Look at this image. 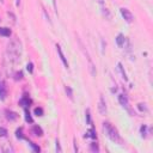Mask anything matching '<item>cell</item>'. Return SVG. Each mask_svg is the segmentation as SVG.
Listing matches in <instances>:
<instances>
[{"mask_svg":"<svg viewBox=\"0 0 153 153\" xmlns=\"http://www.w3.org/2000/svg\"><path fill=\"white\" fill-rule=\"evenodd\" d=\"M22 53H23V48H22V43L18 38H12L8 44H7V59L10 60V62L12 63H18L20 61L22 57Z\"/></svg>","mask_w":153,"mask_h":153,"instance_id":"obj_1","label":"cell"},{"mask_svg":"<svg viewBox=\"0 0 153 153\" xmlns=\"http://www.w3.org/2000/svg\"><path fill=\"white\" fill-rule=\"evenodd\" d=\"M103 130H104L105 136H108L112 142L118 143V145L122 143V137H121V135L118 134V130H117L110 122H104V123H103Z\"/></svg>","mask_w":153,"mask_h":153,"instance_id":"obj_2","label":"cell"},{"mask_svg":"<svg viewBox=\"0 0 153 153\" xmlns=\"http://www.w3.org/2000/svg\"><path fill=\"white\" fill-rule=\"evenodd\" d=\"M121 14H122V17L124 18V20H126L127 23H131V22H133V14L130 13V11H129L128 8L122 7V8H121Z\"/></svg>","mask_w":153,"mask_h":153,"instance_id":"obj_3","label":"cell"},{"mask_svg":"<svg viewBox=\"0 0 153 153\" xmlns=\"http://www.w3.org/2000/svg\"><path fill=\"white\" fill-rule=\"evenodd\" d=\"M98 111H99V114H102V115H105V114H106V103H105L103 96L99 97V102H98Z\"/></svg>","mask_w":153,"mask_h":153,"instance_id":"obj_4","label":"cell"},{"mask_svg":"<svg viewBox=\"0 0 153 153\" xmlns=\"http://www.w3.org/2000/svg\"><path fill=\"white\" fill-rule=\"evenodd\" d=\"M7 96V87L4 81H0V100H5Z\"/></svg>","mask_w":153,"mask_h":153,"instance_id":"obj_5","label":"cell"},{"mask_svg":"<svg viewBox=\"0 0 153 153\" xmlns=\"http://www.w3.org/2000/svg\"><path fill=\"white\" fill-rule=\"evenodd\" d=\"M56 50H57V54H59V56H60L62 63L65 65L66 68H68V61L66 60V57H65V55H63V53H62V50H61V47H60L59 44H56Z\"/></svg>","mask_w":153,"mask_h":153,"instance_id":"obj_6","label":"cell"},{"mask_svg":"<svg viewBox=\"0 0 153 153\" xmlns=\"http://www.w3.org/2000/svg\"><path fill=\"white\" fill-rule=\"evenodd\" d=\"M31 133H32L33 135H36V136H43V130H42V128L38 127V126H33L32 129H31Z\"/></svg>","mask_w":153,"mask_h":153,"instance_id":"obj_7","label":"cell"},{"mask_svg":"<svg viewBox=\"0 0 153 153\" xmlns=\"http://www.w3.org/2000/svg\"><path fill=\"white\" fill-rule=\"evenodd\" d=\"M124 42H126V37L122 35V33H118L117 37H116V43L118 47H123L124 45Z\"/></svg>","mask_w":153,"mask_h":153,"instance_id":"obj_8","label":"cell"},{"mask_svg":"<svg viewBox=\"0 0 153 153\" xmlns=\"http://www.w3.org/2000/svg\"><path fill=\"white\" fill-rule=\"evenodd\" d=\"M19 104L22 105V106H24V108H26V106H30V104H31V99L29 98V97H23L20 100H19Z\"/></svg>","mask_w":153,"mask_h":153,"instance_id":"obj_9","label":"cell"},{"mask_svg":"<svg viewBox=\"0 0 153 153\" xmlns=\"http://www.w3.org/2000/svg\"><path fill=\"white\" fill-rule=\"evenodd\" d=\"M6 117H7V120H10V121H16L17 118H18V115L16 114V112H13V111H6Z\"/></svg>","mask_w":153,"mask_h":153,"instance_id":"obj_10","label":"cell"},{"mask_svg":"<svg viewBox=\"0 0 153 153\" xmlns=\"http://www.w3.org/2000/svg\"><path fill=\"white\" fill-rule=\"evenodd\" d=\"M0 35L4 37H10L11 36V30L8 27H0Z\"/></svg>","mask_w":153,"mask_h":153,"instance_id":"obj_11","label":"cell"},{"mask_svg":"<svg viewBox=\"0 0 153 153\" xmlns=\"http://www.w3.org/2000/svg\"><path fill=\"white\" fill-rule=\"evenodd\" d=\"M118 100H120L121 105H123V106H127L128 105V99H127V97L124 94H120L118 96Z\"/></svg>","mask_w":153,"mask_h":153,"instance_id":"obj_12","label":"cell"},{"mask_svg":"<svg viewBox=\"0 0 153 153\" xmlns=\"http://www.w3.org/2000/svg\"><path fill=\"white\" fill-rule=\"evenodd\" d=\"M24 112H25V121H26V122H29V123H32V122H33V120H32V117H31V115H30L29 110H27V109H25V110H24Z\"/></svg>","mask_w":153,"mask_h":153,"instance_id":"obj_13","label":"cell"},{"mask_svg":"<svg viewBox=\"0 0 153 153\" xmlns=\"http://www.w3.org/2000/svg\"><path fill=\"white\" fill-rule=\"evenodd\" d=\"M85 137H92V139H96V131L93 128H91L86 134H85Z\"/></svg>","mask_w":153,"mask_h":153,"instance_id":"obj_14","label":"cell"},{"mask_svg":"<svg viewBox=\"0 0 153 153\" xmlns=\"http://www.w3.org/2000/svg\"><path fill=\"white\" fill-rule=\"evenodd\" d=\"M66 93H67V96L71 98V99H73V91H72V88L69 87V86H66Z\"/></svg>","mask_w":153,"mask_h":153,"instance_id":"obj_15","label":"cell"},{"mask_svg":"<svg viewBox=\"0 0 153 153\" xmlns=\"http://www.w3.org/2000/svg\"><path fill=\"white\" fill-rule=\"evenodd\" d=\"M33 112L36 116H43V109L42 108H35Z\"/></svg>","mask_w":153,"mask_h":153,"instance_id":"obj_16","label":"cell"},{"mask_svg":"<svg viewBox=\"0 0 153 153\" xmlns=\"http://www.w3.org/2000/svg\"><path fill=\"white\" fill-rule=\"evenodd\" d=\"M29 145H30V147H31V148H32V149H33L35 152H39V151H41V148H39V146H37V145H35L33 142H30V141H29Z\"/></svg>","mask_w":153,"mask_h":153,"instance_id":"obj_17","label":"cell"},{"mask_svg":"<svg viewBox=\"0 0 153 153\" xmlns=\"http://www.w3.org/2000/svg\"><path fill=\"white\" fill-rule=\"evenodd\" d=\"M86 121H87L88 124H92V122H91V114H90V110L88 109L86 110Z\"/></svg>","mask_w":153,"mask_h":153,"instance_id":"obj_18","label":"cell"},{"mask_svg":"<svg viewBox=\"0 0 153 153\" xmlns=\"http://www.w3.org/2000/svg\"><path fill=\"white\" fill-rule=\"evenodd\" d=\"M16 136H17L18 139H24V135H23V133H22V128L16 131Z\"/></svg>","mask_w":153,"mask_h":153,"instance_id":"obj_19","label":"cell"},{"mask_svg":"<svg viewBox=\"0 0 153 153\" xmlns=\"http://www.w3.org/2000/svg\"><path fill=\"white\" fill-rule=\"evenodd\" d=\"M26 69L29 71V73H32V72H33V65H32L31 62H29V63L26 65Z\"/></svg>","mask_w":153,"mask_h":153,"instance_id":"obj_20","label":"cell"},{"mask_svg":"<svg viewBox=\"0 0 153 153\" xmlns=\"http://www.w3.org/2000/svg\"><path fill=\"white\" fill-rule=\"evenodd\" d=\"M91 149H92V151H96V152H98V151H99V148H98V145H97L96 142H92V143H91Z\"/></svg>","mask_w":153,"mask_h":153,"instance_id":"obj_21","label":"cell"},{"mask_svg":"<svg viewBox=\"0 0 153 153\" xmlns=\"http://www.w3.org/2000/svg\"><path fill=\"white\" fill-rule=\"evenodd\" d=\"M117 67H118V69L121 71V73H122L123 78H124V79H127V76H126V72L123 71V68H122V65H121V63H118V65H117Z\"/></svg>","mask_w":153,"mask_h":153,"instance_id":"obj_22","label":"cell"},{"mask_svg":"<svg viewBox=\"0 0 153 153\" xmlns=\"http://www.w3.org/2000/svg\"><path fill=\"white\" fill-rule=\"evenodd\" d=\"M7 135V130L2 127H0V136H6Z\"/></svg>","mask_w":153,"mask_h":153,"instance_id":"obj_23","label":"cell"},{"mask_svg":"<svg viewBox=\"0 0 153 153\" xmlns=\"http://www.w3.org/2000/svg\"><path fill=\"white\" fill-rule=\"evenodd\" d=\"M146 130H147V127H146V126H142V127H141V129H140V131H141L142 136H146Z\"/></svg>","mask_w":153,"mask_h":153,"instance_id":"obj_24","label":"cell"},{"mask_svg":"<svg viewBox=\"0 0 153 153\" xmlns=\"http://www.w3.org/2000/svg\"><path fill=\"white\" fill-rule=\"evenodd\" d=\"M22 78H23V73H22V72H17L14 79H16V80H19V79H22Z\"/></svg>","mask_w":153,"mask_h":153,"instance_id":"obj_25","label":"cell"},{"mask_svg":"<svg viewBox=\"0 0 153 153\" xmlns=\"http://www.w3.org/2000/svg\"><path fill=\"white\" fill-rule=\"evenodd\" d=\"M56 151H57V152H61V151H62L61 147H60V142H59V140H56Z\"/></svg>","mask_w":153,"mask_h":153,"instance_id":"obj_26","label":"cell"},{"mask_svg":"<svg viewBox=\"0 0 153 153\" xmlns=\"http://www.w3.org/2000/svg\"><path fill=\"white\" fill-rule=\"evenodd\" d=\"M19 4H20V0H17V6H19Z\"/></svg>","mask_w":153,"mask_h":153,"instance_id":"obj_27","label":"cell"}]
</instances>
